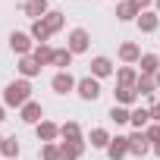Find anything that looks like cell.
<instances>
[{
	"label": "cell",
	"instance_id": "cell-21",
	"mask_svg": "<svg viewBox=\"0 0 160 160\" xmlns=\"http://www.w3.org/2000/svg\"><path fill=\"white\" fill-rule=\"evenodd\" d=\"M135 10H138L135 3H122V7H119V19H132V16H135Z\"/></svg>",
	"mask_w": 160,
	"mask_h": 160
},
{
	"label": "cell",
	"instance_id": "cell-13",
	"mask_svg": "<svg viewBox=\"0 0 160 160\" xmlns=\"http://www.w3.org/2000/svg\"><path fill=\"white\" fill-rule=\"evenodd\" d=\"M0 148H3V154H7V157H16V154H19V144H16V138H7Z\"/></svg>",
	"mask_w": 160,
	"mask_h": 160
},
{
	"label": "cell",
	"instance_id": "cell-32",
	"mask_svg": "<svg viewBox=\"0 0 160 160\" xmlns=\"http://www.w3.org/2000/svg\"><path fill=\"white\" fill-rule=\"evenodd\" d=\"M154 151H157V154H160V141H157V144H154Z\"/></svg>",
	"mask_w": 160,
	"mask_h": 160
},
{
	"label": "cell",
	"instance_id": "cell-23",
	"mask_svg": "<svg viewBox=\"0 0 160 160\" xmlns=\"http://www.w3.org/2000/svg\"><path fill=\"white\" fill-rule=\"evenodd\" d=\"M38 69H41V66H38V63H35V60H28V57H25V60H22V72H25V75H35V72H38Z\"/></svg>",
	"mask_w": 160,
	"mask_h": 160
},
{
	"label": "cell",
	"instance_id": "cell-4",
	"mask_svg": "<svg viewBox=\"0 0 160 160\" xmlns=\"http://www.w3.org/2000/svg\"><path fill=\"white\" fill-rule=\"evenodd\" d=\"M129 151L144 154V151H148V135H141V132H138V135H132V138H129Z\"/></svg>",
	"mask_w": 160,
	"mask_h": 160
},
{
	"label": "cell",
	"instance_id": "cell-2",
	"mask_svg": "<svg viewBox=\"0 0 160 160\" xmlns=\"http://www.w3.org/2000/svg\"><path fill=\"white\" fill-rule=\"evenodd\" d=\"M78 94H82L85 101H94L101 94V85L94 82V78H82V82H78Z\"/></svg>",
	"mask_w": 160,
	"mask_h": 160
},
{
	"label": "cell",
	"instance_id": "cell-26",
	"mask_svg": "<svg viewBox=\"0 0 160 160\" xmlns=\"http://www.w3.org/2000/svg\"><path fill=\"white\" fill-rule=\"evenodd\" d=\"M63 135H66L69 141H78V126H72V122H69V126H63Z\"/></svg>",
	"mask_w": 160,
	"mask_h": 160
},
{
	"label": "cell",
	"instance_id": "cell-17",
	"mask_svg": "<svg viewBox=\"0 0 160 160\" xmlns=\"http://www.w3.org/2000/svg\"><path fill=\"white\" fill-rule=\"evenodd\" d=\"M148 119H151V110H135V113H132V122H135L138 129H141Z\"/></svg>",
	"mask_w": 160,
	"mask_h": 160
},
{
	"label": "cell",
	"instance_id": "cell-30",
	"mask_svg": "<svg viewBox=\"0 0 160 160\" xmlns=\"http://www.w3.org/2000/svg\"><path fill=\"white\" fill-rule=\"evenodd\" d=\"M151 119H157V122H160V104H157V107L151 110Z\"/></svg>",
	"mask_w": 160,
	"mask_h": 160
},
{
	"label": "cell",
	"instance_id": "cell-27",
	"mask_svg": "<svg viewBox=\"0 0 160 160\" xmlns=\"http://www.w3.org/2000/svg\"><path fill=\"white\" fill-rule=\"evenodd\" d=\"M119 78H122V85H126V88H132V82H135V72H132V69H122V72H119Z\"/></svg>",
	"mask_w": 160,
	"mask_h": 160
},
{
	"label": "cell",
	"instance_id": "cell-10",
	"mask_svg": "<svg viewBox=\"0 0 160 160\" xmlns=\"http://www.w3.org/2000/svg\"><path fill=\"white\" fill-rule=\"evenodd\" d=\"M44 10H47L44 0H25V13H28V16H41Z\"/></svg>",
	"mask_w": 160,
	"mask_h": 160
},
{
	"label": "cell",
	"instance_id": "cell-6",
	"mask_svg": "<svg viewBox=\"0 0 160 160\" xmlns=\"http://www.w3.org/2000/svg\"><path fill=\"white\" fill-rule=\"evenodd\" d=\"M10 47H13V50H16V53H25V50H28V38H25V35H19V32H16V35H13V38H10Z\"/></svg>",
	"mask_w": 160,
	"mask_h": 160
},
{
	"label": "cell",
	"instance_id": "cell-8",
	"mask_svg": "<svg viewBox=\"0 0 160 160\" xmlns=\"http://www.w3.org/2000/svg\"><path fill=\"white\" fill-rule=\"evenodd\" d=\"M22 119H25V122H38V119H41V107H38V104H25Z\"/></svg>",
	"mask_w": 160,
	"mask_h": 160
},
{
	"label": "cell",
	"instance_id": "cell-20",
	"mask_svg": "<svg viewBox=\"0 0 160 160\" xmlns=\"http://www.w3.org/2000/svg\"><path fill=\"white\" fill-rule=\"evenodd\" d=\"M110 116H113L116 122H126V119H132V113H129V110H122V107H113V110H110Z\"/></svg>",
	"mask_w": 160,
	"mask_h": 160
},
{
	"label": "cell",
	"instance_id": "cell-28",
	"mask_svg": "<svg viewBox=\"0 0 160 160\" xmlns=\"http://www.w3.org/2000/svg\"><path fill=\"white\" fill-rule=\"evenodd\" d=\"M138 91H141V94H151V91H154V82H151V78H141V82H138Z\"/></svg>",
	"mask_w": 160,
	"mask_h": 160
},
{
	"label": "cell",
	"instance_id": "cell-25",
	"mask_svg": "<svg viewBox=\"0 0 160 160\" xmlns=\"http://www.w3.org/2000/svg\"><path fill=\"white\" fill-rule=\"evenodd\" d=\"M116 98H119V101H122V104H129V101H132V98H135V91H132V88H126V85H122V88H119V91H116Z\"/></svg>",
	"mask_w": 160,
	"mask_h": 160
},
{
	"label": "cell",
	"instance_id": "cell-7",
	"mask_svg": "<svg viewBox=\"0 0 160 160\" xmlns=\"http://www.w3.org/2000/svg\"><path fill=\"white\" fill-rule=\"evenodd\" d=\"M91 69H94V75H110V69H113V66H110V60H107V57H98V60L91 63Z\"/></svg>",
	"mask_w": 160,
	"mask_h": 160
},
{
	"label": "cell",
	"instance_id": "cell-34",
	"mask_svg": "<svg viewBox=\"0 0 160 160\" xmlns=\"http://www.w3.org/2000/svg\"><path fill=\"white\" fill-rule=\"evenodd\" d=\"M157 82H160V75H157Z\"/></svg>",
	"mask_w": 160,
	"mask_h": 160
},
{
	"label": "cell",
	"instance_id": "cell-9",
	"mask_svg": "<svg viewBox=\"0 0 160 160\" xmlns=\"http://www.w3.org/2000/svg\"><path fill=\"white\" fill-rule=\"evenodd\" d=\"M126 151H129V138H116V141L110 144V157H113V160H116V157H122Z\"/></svg>",
	"mask_w": 160,
	"mask_h": 160
},
{
	"label": "cell",
	"instance_id": "cell-22",
	"mask_svg": "<svg viewBox=\"0 0 160 160\" xmlns=\"http://www.w3.org/2000/svg\"><path fill=\"white\" fill-rule=\"evenodd\" d=\"M32 35H35V38H41V41H44V38H47V35H50V28H47V25H44V22H35V28H32Z\"/></svg>",
	"mask_w": 160,
	"mask_h": 160
},
{
	"label": "cell",
	"instance_id": "cell-19",
	"mask_svg": "<svg viewBox=\"0 0 160 160\" xmlns=\"http://www.w3.org/2000/svg\"><path fill=\"white\" fill-rule=\"evenodd\" d=\"M154 28H157V16H151V13L141 16V32H154Z\"/></svg>",
	"mask_w": 160,
	"mask_h": 160
},
{
	"label": "cell",
	"instance_id": "cell-33",
	"mask_svg": "<svg viewBox=\"0 0 160 160\" xmlns=\"http://www.w3.org/2000/svg\"><path fill=\"white\" fill-rule=\"evenodd\" d=\"M0 119H3V107H0Z\"/></svg>",
	"mask_w": 160,
	"mask_h": 160
},
{
	"label": "cell",
	"instance_id": "cell-12",
	"mask_svg": "<svg viewBox=\"0 0 160 160\" xmlns=\"http://www.w3.org/2000/svg\"><path fill=\"white\" fill-rule=\"evenodd\" d=\"M38 135H41L44 141H50V138L57 135V126H50V122H41V126H38Z\"/></svg>",
	"mask_w": 160,
	"mask_h": 160
},
{
	"label": "cell",
	"instance_id": "cell-5",
	"mask_svg": "<svg viewBox=\"0 0 160 160\" xmlns=\"http://www.w3.org/2000/svg\"><path fill=\"white\" fill-rule=\"evenodd\" d=\"M72 88V75H66V72H60L57 78H53V91H60V94H66Z\"/></svg>",
	"mask_w": 160,
	"mask_h": 160
},
{
	"label": "cell",
	"instance_id": "cell-1",
	"mask_svg": "<svg viewBox=\"0 0 160 160\" xmlns=\"http://www.w3.org/2000/svg\"><path fill=\"white\" fill-rule=\"evenodd\" d=\"M28 101V82H13L7 88V104H25Z\"/></svg>",
	"mask_w": 160,
	"mask_h": 160
},
{
	"label": "cell",
	"instance_id": "cell-18",
	"mask_svg": "<svg viewBox=\"0 0 160 160\" xmlns=\"http://www.w3.org/2000/svg\"><path fill=\"white\" fill-rule=\"evenodd\" d=\"M107 141H110V138H107V132H104V129H94V132H91V144H98V148H104Z\"/></svg>",
	"mask_w": 160,
	"mask_h": 160
},
{
	"label": "cell",
	"instance_id": "cell-24",
	"mask_svg": "<svg viewBox=\"0 0 160 160\" xmlns=\"http://www.w3.org/2000/svg\"><path fill=\"white\" fill-rule=\"evenodd\" d=\"M141 69L144 72H154L157 69V57H141Z\"/></svg>",
	"mask_w": 160,
	"mask_h": 160
},
{
	"label": "cell",
	"instance_id": "cell-15",
	"mask_svg": "<svg viewBox=\"0 0 160 160\" xmlns=\"http://www.w3.org/2000/svg\"><path fill=\"white\" fill-rule=\"evenodd\" d=\"M119 53H122V60H129V63H132V60H138V47H135V44H122V50H119Z\"/></svg>",
	"mask_w": 160,
	"mask_h": 160
},
{
	"label": "cell",
	"instance_id": "cell-29",
	"mask_svg": "<svg viewBox=\"0 0 160 160\" xmlns=\"http://www.w3.org/2000/svg\"><path fill=\"white\" fill-rule=\"evenodd\" d=\"M148 138H154V141H160V126H151V129H148Z\"/></svg>",
	"mask_w": 160,
	"mask_h": 160
},
{
	"label": "cell",
	"instance_id": "cell-14",
	"mask_svg": "<svg viewBox=\"0 0 160 160\" xmlns=\"http://www.w3.org/2000/svg\"><path fill=\"white\" fill-rule=\"evenodd\" d=\"M44 25H47V28H50V32H57V28H60V25H63V16H60V13H50V16H47V19H44Z\"/></svg>",
	"mask_w": 160,
	"mask_h": 160
},
{
	"label": "cell",
	"instance_id": "cell-16",
	"mask_svg": "<svg viewBox=\"0 0 160 160\" xmlns=\"http://www.w3.org/2000/svg\"><path fill=\"white\" fill-rule=\"evenodd\" d=\"M69 60H72V50H57L53 53V63L57 66H69Z\"/></svg>",
	"mask_w": 160,
	"mask_h": 160
},
{
	"label": "cell",
	"instance_id": "cell-11",
	"mask_svg": "<svg viewBox=\"0 0 160 160\" xmlns=\"http://www.w3.org/2000/svg\"><path fill=\"white\" fill-rule=\"evenodd\" d=\"M47 60H53V50H50V47H38V50H35V63L41 66V63H47Z\"/></svg>",
	"mask_w": 160,
	"mask_h": 160
},
{
	"label": "cell",
	"instance_id": "cell-3",
	"mask_svg": "<svg viewBox=\"0 0 160 160\" xmlns=\"http://www.w3.org/2000/svg\"><path fill=\"white\" fill-rule=\"evenodd\" d=\"M85 47H88V35H85L82 28H75V32H72V38H69V50H72V53H78V50H85Z\"/></svg>",
	"mask_w": 160,
	"mask_h": 160
},
{
	"label": "cell",
	"instance_id": "cell-31",
	"mask_svg": "<svg viewBox=\"0 0 160 160\" xmlns=\"http://www.w3.org/2000/svg\"><path fill=\"white\" fill-rule=\"evenodd\" d=\"M132 3H135V7H144V3H148V0H132Z\"/></svg>",
	"mask_w": 160,
	"mask_h": 160
}]
</instances>
